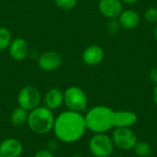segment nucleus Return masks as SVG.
Segmentation results:
<instances>
[{
    "instance_id": "1",
    "label": "nucleus",
    "mask_w": 157,
    "mask_h": 157,
    "mask_svg": "<svg viewBox=\"0 0 157 157\" xmlns=\"http://www.w3.org/2000/svg\"><path fill=\"white\" fill-rule=\"evenodd\" d=\"M86 130L85 116L80 112L68 109L55 118L52 128L56 138L65 144H73L79 141Z\"/></svg>"
},
{
    "instance_id": "2",
    "label": "nucleus",
    "mask_w": 157,
    "mask_h": 157,
    "mask_svg": "<svg viewBox=\"0 0 157 157\" xmlns=\"http://www.w3.org/2000/svg\"><path fill=\"white\" fill-rule=\"evenodd\" d=\"M86 129L94 133H106L114 128V110L107 106H96L85 115Z\"/></svg>"
},
{
    "instance_id": "3",
    "label": "nucleus",
    "mask_w": 157,
    "mask_h": 157,
    "mask_svg": "<svg viewBox=\"0 0 157 157\" xmlns=\"http://www.w3.org/2000/svg\"><path fill=\"white\" fill-rule=\"evenodd\" d=\"M55 117L52 110L45 106H39L29 112L27 124L31 132L36 134H46L52 131Z\"/></svg>"
},
{
    "instance_id": "4",
    "label": "nucleus",
    "mask_w": 157,
    "mask_h": 157,
    "mask_svg": "<svg viewBox=\"0 0 157 157\" xmlns=\"http://www.w3.org/2000/svg\"><path fill=\"white\" fill-rule=\"evenodd\" d=\"M63 104L68 110L82 113L86 109L87 97L82 88L72 86L63 92Z\"/></svg>"
},
{
    "instance_id": "5",
    "label": "nucleus",
    "mask_w": 157,
    "mask_h": 157,
    "mask_svg": "<svg viewBox=\"0 0 157 157\" xmlns=\"http://www.w3.org/2000/svg\"><path fill=\"white\" fill-rule=\"evenodd\" d=\"M88 147L95 157H110L114 152L112 139L106 133H95L89 141Z\"/></svg>"
},
{
    "instance_id": "6",
    "label": "nucleus",
    "mask_w": 157,
    "mask_h": 157,
    "mask_svg": "<svg viewBox=\"0 0 157 157\" xmlns=\"http://www.w3.org/2000/svg\"><path fill=\"white\" fill-rule=\"evenodd\" d=\"M41 102V95L38 88L33 86H26L22 87L17 95L18 107L31 111L38 108Z\"/></svg>"
},
{
    "instance_id": "7",
    "label": "nucleus",
    "mask_w": 157,
    "mask_h": 157,
    "mask_svg": "<svg viewBox=\"0 0 157 157\" xmlns=\"http://www.w3.org/2000/svg\"><path fill=\"white\" fill-rule=\"evenodd\" d=\"M114 146L122 150H132L137 143L136 134L130 128H116L111 136Z\"/></svg>"
},
{
    "instance_id": "8",
    "label": "nucleus",
    "mask_w": 157,
    "mask_h": 157,
    "mask_svg": "<svg viewBox=\"0 0 157 157\" xmlns=\"http://www.w3.org/2000/svg\"><path fill=\"white\" fill-rule=\"evenodd\" d=\"M63 63L62 56L52 51H47L42 52L38 57V65L43 71H54L61 67Z\"/></svg>"
},
{
    "instance_id": "9",
    "label": "nucleus",
    "mask_w": 157,
    "mask_h": 157,
    "mask_svg": "<svg viewBox=\"0 0 157 157\" xmlns=\"http://www.w3.org/2000/svg\"><path fill=\"white\" fill-rule=\"evenodd\" d=\"M105 57V52L102 47L92 44L86 47L82 53V60L87 66H96L102 63Z\"/></svg>"
},
{
    "instance_id": "10",
    "label": "nucleus",
    "mask_w": 157,
    "mask_h": 157,
    "mask_svg": "<svg viewBox=\"0 0 157 157\" xmlns=\"http://www.w3.org/2000/svg\"><path fill=\"white\" fill-rule=\"evenodd\" d=\"M8 52L10 57L16 62H21L25 60L29 53V47L27 40L23 38H16L12 40Z\"/></svg>"
},
{
    "instance_id": "11",
    "label": "nucleus",
    "mask_w": 157,
    "mask_h": 157,
    "mask_svg": "<svg viewBox=\"0 0 157 157\" xmlns=\"http://www.w3.org/2000/svg\"><path fill=\"white\" fill-rule=\"evenodd\" d=\"M98 9L105 17L113 19L119 17L123 11V6L121 0H99Z\"/></svg>"
},
{
    "instance_id": "12",
    "label": "nucleus",
    "mask_w": 157,
    "mask_h": 157,
    "mask_svg": "<svg viewBox=\"0 0 157 157\" xmlns=\"http://www.w3.org/2000/svg\"><path fill=\"white\" fill-rule=\"evenodd\" d=\"M23 153L22 143L15 138H7L0 143L2 157H19Z\"/></svg>"
},
{
    "instance_id": "13",
    "label": "nucleus",
    "mask_w": 157,
    "mask_h": 157,
    "mask_svg": "<svg viewBox=\"0 0 157 157\" xmlns=\"http://www.w3.org/2000/svg\"><path fill=\"white\" fill-rule=\"evenodd\" d=\"M138 121L135 112L130 110H114V128H131Z\"/></svg>"
},
{
    "instance_id": "14",
    "label": "nucleus",
    "mask_w": 157,
    "mask_h": 157,
    "mask_svg": "<svg viewBox=\"0 0 157 157\" xmlns=\"http://www.w3.org/2000/svg\"><path fill=\"white\" fill-rule=\"evenodd\" d=\"M118 21L121 28L125 29H133L140 24L141 17L135 10L127 9L121 13L118 17Z\"/></svg>"
},
{
    "instance_id": "15",
    "label": "nucleus",
    "mask_w": 157,
    "mask_h": 157,
    "mask_svg": "<svg viewBox=\"0 0 157 157\" xmlns=\"http://www.w3.org/2000/svg\"><path fill=\"white\" fill-rule=\"evenodd\" d=\"M44 106L52 110L59 109L63 104V92L56 87L49 89L44 96Z\"/></svg>"
},
{
    "instance_id": "16",
    "label": "nucleus",
    "mask_w": 157,
    "mask_h": 157,
    "mask_svg": "<svg viewBox=\"0 0 157 157\" xmlns=\"http://www.w3.org/2000/svg\"><path fill=\"white\" fill-rule=\"evenodd\" d=\"M29 118V111L17 107L14 109L10 115V121L15 126H21L25 123H27Z\"/></svg>"
},
{
    "instance_id": "17",
    "label": "nucleus",
    "mask_w": 157,
    "mask_h": 157,
    "mask_svg": "<svg viewBox=\"0 0 157 157\" xmlns=\"http://www.w3.org/2000/svg\"><path fill=\"white\" fill-rule=\"evenodd\" d=\"M134 154L139 157H148L152 153V147L150 144L144 141H137L133 149Z\"/></svg>"
},
{
    "instance_id": "18",
    "label": "nucleus",
    "mask_w": 157,
    "mask_h": 157,
    "mask_svg": "<svg viewBox=\"0 0 157 157\" xmlns=\"http://www.w3.org/2000/svg\"><path fill=\"white\" fill-rule=\"evenodd\" d=\"M12 41L10 30L6 27H0V52L8 49Z\"/></svg>"
},
{
    "instance_id": "19",
    "label": "nucleus",
    "mask_w": 157,
    "mask_h": 157,
    "mask_svg": "<svg viewBox=\"0 0 157 157\" xmlns=\"http://www.w3.org/2000/svg\"><path fill=\"white\" fill-rule=\"evenodd\" d=\"M57 7L63 10H72L77 5V0H54Z\"/></svg>"
},
{
    "instance_id": "20",
    "label": "nucleus",
    "mask_w": 157,
    "mask_h": 157,
    "mask_svg": "<svg viewBox=\"0 0 157 157\" xmlns=\"http://www.w3.org/2000/svg\"><path fill=\"white\" fill-rule=\"evenodd\" d=\"M144 18L148 23H157V7L150 6L144 12Z\"/></svg>"
},
{
    "instance_id": "21",
    "label": "nucleus",
    "mask_w": 157,
    "mask_h": 157,
    "mask_svg": "<svg viewBox=\"0 0 157 157\" xmlns=\"http://www.w3.org/2000/svg\"><path fill=\"white\" fill-rule=\"evenodd\" d=\"M107 28H108V30L109 33L111 34H117L119 33L120 29H121V25L119 23V21L116 19V18H113V19H110L109 22L108 23L107 25Z\"/></svg>"
},
{
    "instance_id": "22",
    "label": "nucleus",
    "mask_w": 157,
    "mask_h": 157,
    "mask_svg": "<svg viewBox=\"0 0 157 157\" xmlns=\"http://www.w3.org/2000/svg\"><path fill=\"white\" fill-rule=\"evenodd\" d=\"M33 157H54L53 154L47 149H41L35 153Z\"/></svg>"
},
{
    "instance_id": "23",
    "label": "nucleus",
    "mask_w": 157,
    "mask_h": 157,
    "mask_svg": "<svg viewBox=\"0 0 157 157\" xmlns=\"http://www.w3.org/2000/svg\"><path fill=\"white\" fill-rule=\"evenodd\" d=\"M148 75H149V79H150L153 83H155V84L156 85L157 84V67H154V68H152V69L149 71Z\"/></svg>"
},
{
    "instance_id": "24",
    "label": "nucleus",
    "mask_w": 157,
    "mask_h": 157,
    "mask_svg": "<svg viewBox=\"0 0 157 157\" xmlns=\"http://www.w3.org/2000/svg\"><path fill=\"white\" fill-rule=\"evenodd\" d=\"M153 99H154V102L157 105V84L153 90Z\"/></svg>"
},
{
    "instance_id": "25",
    "label": "nucleus",
    "mask_w": 157,
    "mask_h": 157,
    "mask_svg": "<svg viewBox=\"0 0 157 157\" xmlns=\"http://www.w3.org/2000/svg\"><path fill=\"white\" fill-rule=\"evenodd\" d=\"M121 2L123 3H126V4H129V5H132V4H135L137 3L139 0H121Z\"/></svg>"
},
{
    "instance_id": "26",
    "label": "nucleus",
    "mask_w": 157,
    "mask_h": 157,
    "mask_svg": "<svg viewBox=\"0 0 157 157\" xmlns=\"http://www.w3.org/2000/svg\"><path fill=\"white\" fill-rule=\"evenodd\" d=\"M154 36H155V38L157 40V23L155 24V27L154 29Z\"/></svg>"
},
{
    "instance_id": "27",
    "label": "nucleus",
    "mask_w": 157,
    "mask_h": 157,
    "mask_svg": "<svg viewBox=\"0 0 157 157\" xmlns=\"http://www.w3.org/2000/svg\"><path fill=\"white\" fill-rule=\"evenodd\" d=\"M72 157H83V156H81V155H74V156H72Z\"/></svg>"
},
{
    "instance_id": "28",
    "label": "nucleus",
    "mask_w": 157,
    "mask_h": 157,
    "mask_svg": "<svg viewBox=\"0 0 157 157\" xmlns=\"http://www.w3.org/2000/svg\"><path fill=\"white\" fill-rule=\"evenodd\" d=\"M0 157H2V155H0Z\"/></svg>"
},
{
    "instance_id": "29",
    "label": "nucleus",
    "mask_w": 157,
    "mask_h": 157,
    "mask_svg": "<svg viewBox=\"0 0 157 157\" xmlns=\"http://www.w3.org/2000/svg\"><path fill=\"white\" fill-rule=\"evenodd\" d=\"M117 157H121V156H117Z\"/></svg>"
}]
</instances>
